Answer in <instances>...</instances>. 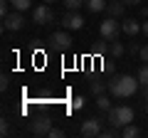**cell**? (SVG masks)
Returning a JSON list of instances; mask_svg holds the SVG:
<instances>
[{
  "instance_id": "cell-1",
  "label": "cell",
  "mask_w": 148,
  "mask_h": 138,
  "mask_svg": "<svg viewBox=\"0 0 148 138\" xmlns=\"http://www.w3.org/2000/svg\"><path fill=\"white\" fill-rule=\"evenodd\" d=\"M138 86H141L138 77L133 79V77H128V74L114 77V79L109 81V91L116 96V99H128V96H133V94L138 91Z\"/></svg>"
},
{
  "instance_id": "cell-2",
  "label": "cell",
  "mask_w": 148,
  "mask_h": 138,
  "mask_svg": "<svg viewBox=\"0 0 148 138\" xmlns=\"http://www.w3.org/2000/svg\"><path fill=\"white\" fill-rule=\"evenodd\" d=\"M106 121L116 128H123L128 123H133V109L131 106H111L106 111Z\"/></svg>"
},
{
  "instance_id": "cell-3",
  "label": "cell",
  "mask_w": 148,
  "mask_h": 138,
  "mask_svg": "<svg viewBox=\"0 0 148 138\" xmlns=\"http://www.w3.org/2000/svg\"><path fill=\"white\" fill-rule=\"evenodd\" d=\"M99 32H101L104 40L114 42V40L119 37V32H123V30H121V22H116V17H106V20L99 25Z\"/></svg>"
},
{
  "instance_id": "cell-4",
  "label": "cell",
  "mask_w": 148,
  "mask_h": 138,
  "mask_svg": "<svg viewBox=\"0 0 148 138\" xmlns=\"http://www.w3.org/2000/svg\"><path fill=\"white\" fill-rule=\"evenodd\" d=\"M49 47L59 49V52H67V49L72 47V35H69V30L52 32V35H49Z\"/></svg>"
},
{
  "instance_id": "cell-5",
  "label": "cell",
  "mask_w": 148,
  "mask_h": 138,
  "mask_svg": "<svg viewBox=\"0 0 148 138\" xmlns=\"http://www.w3.org/2000/svg\"><path fill=\"white\" fill-rule=\"evenodd\" d=\"M101 123H104V116L84 118V121H82L79 133H82V136H86V138H91V136H101Z\"/></svg>"
},
{
  "instance_id": "cell-6",
  "label": "cell",
  "mask_w": 148,
  "mask_h": 138,
  "mask_svg": "<svg viewBox=\"0 0 148 138\" xmlns=\"http://www.w3.org/2000/svg\"><path fill=\"white\" fill-rule=\"evenodd\" d=\"M52 20H54V10L49 8V3L37 5L35 10H32V22H37V25H49Z\"/></svg>"
},
{
  "instance_id": "cell-7",
  "label": "cell",
  "mask_w": 148,
  "mask_h": 138,
  "mask_svg": "<svg viewBox=\"0 0 148 138\" xmlns=\"http://www.w3.org/2000/svg\"><path fill=\"white\" fill-rule=\"evenodd\" d=\"M62 27L64 30H82V27H84V17L77 10H67L62 15Z\"/></svg>"
},
{
  "instance_id": "cell-8",
  "label": "cell",
  "mask_w": 148,
  "mask_h": 138,
  "mask_svg": "<svg viewBox=\"0 0 148 138\" xmlns=\"http://www.w3.org/2000/svg\"><path fill=\"white\" fill-rule=\"evenodd\" d=\"M49 131H52V118L49 116H40L30 123V133H35V136H49Z\"/></svg>"
},
{
  "instance_id": "cell-9",
  "label": "cell",
  "mask_w": 148,
  "mask_h": 138,
  "mask_svg": "<svg viewBox=\"0 0 148 138\" xmlns=\"http://www.w3.org/2000/svg\"><path fill=\"white\" fill-rule=\"evenodd\" d=\"M3 27H5L8 32H17V30H22V27H25V17H22V12L15 10V12H10L8 17H3Z\"/></svg>"
},
{
  "instance_id": "cell-10",
  "label": "cell",
  "mask_w": 148,
  "mask_h": 138,
  "mask_svg": "<svg viewBox=\"0 0 148 138\" xmlns=\"http://www.w3.org/2000/svg\"><path fill=\"white\" fill-rule=\"evenodd\" d=\"M126 3H123V0H111V3H109V5H106V12H109V17H116V20H119V17H123V15H126Z\"/></svg>"
},
{
  "instance_id": "cell-11",
  "label": "cell",
  "mask_w": 148,
  "mask_h": 138,
  "mask_svg": "<svg viewBox=\"0 0 148 138\" xmlns=\"http://www.w3.org/2000/svg\"><path fill=\"white\" fill-rule=\"evenodd\" d=\"M121 30L126 32L128 37H136L138 32H143V25H141L138 20H133V17H126V20L121 22Z\"/></svg>"
},
{
  "instance_id": "cell-12",
  "label": "cell",
  "mask_w": 148,
  "mask_h": 138,
  "mask_svg": "<svg viewBox=\"0 0 148 138\" xmlns=\"http://www.w3.org/2000/svg\"><path fill=\"white\" fill-rule=\"evenodd\" d=\"M84 3H86V8H89V12H104L106 5H109L106 0H84Z\"/></svg>"
},
{
  "instance_id": "cell-13",
  "label": "cell",
  "mask_w": 148,
  "mask_h": 138,
  "mask_svg": "<svg viewBox=\"0 0 148 138\" xmlns=\"http://www.w3.org/2000/svg\"><path fill=\"white\" fill-rule=\"evenodd\" d=\"M10 5H12V10L25 12V10H30V8H32V0H10Z\"/></svg>"
},
{
  "instance_id": "cell-14",
  "label": "cell",
  "mask_w": 148,
  "mask_h": 138,
  "mask_svg": "<svg viewBox=\"0 0 148 138\" xmlns=\"http://www.w3.org/2000/svg\"><path fill=\"white\" fill-rule=\"evenodd\" d=\"M96 106H99L101 111H109V109H111V99L106 94H99V96H96Z\"/></svg>"
},
{
  "instance_id": "cell-15",
  "label": "cell",
  "mask_w": 148,
  "mask_h": 138,
  "mask_svg": "<svg viewBox=\"0 0 148 138\" xmlns=\"http://www.w3.org/2000/svg\"><path fill=\"white\" fill-rule=\"evenodd\" d=\"M106 89H109V84H104V81H99V79H94V81H91V94H94V96L104 94Z\"/></svg>"
},
{
  "instance_id": "cell-16",
  "label": "cell",
  "mask_w": 148,
  "mask_h": 138,
  "mask_svg": "<svg viewBox=\"0 0 148 138\" xmlns=\"http://www.w3.org/2000/svg\"><path fill=\"white\" fill-rule=\"evenodd\" d=\"M121 136H123V138H136V136H141V131H138V128L133 126V123H128V126H123Z\"/></svg>"
},
{
  "instance_id": "cell-17",
  "label": "cell",
  "mask_w": 148,
  "mask_h": 138,
  "mask_svg": "<svg viewBox=\"0 0 148 138\" xmlns=\"http://www.w3.org/2000/svg\"><path fill=\"white\" fill-rule=\"evenodd\" d=\"M123 52H126V47H123L119 40H114V42H111V54H114V57H121Z\"/></svg>"
},
{
  "instance_id": "cell-18",
  "label": "cell",
  "mask_w": 148,
  "mask_h": 138,
  "mask_svg": "<svg viewBox=\"0 0 148 138\" xmlns=\"http://www.w3.org/2000/svg\"><path fill=\"white\" fill-rule=\"evenodd\" d=\"M82 5H86L84 0H64V8H67V10H79Z\"/></svg>"
},
{
  "instance_id": "cell-19",
  "label": "cell",
  "mask_w": 148,
  "mask_h": 138,
  "mask_svg": "<svg viewBox=\"0 0 148 138\" xmlns=\"http://www.w3.org/2000/svg\"><path fill=\"white\" fill-rule=\"evenodd\" d=\"M138 81H141V86L148 84V64H143V67L138 69Z\"/></svg>"
},
{
  "instance_id": "cell-20",
  "label": "cell",
  "mask_w": 148,
  "mask_h": 138,
  "mask_svg": "<svg viewBox=\"0 0 148 138\" xmlns=\"http://www.w3.org/2000/svg\"><path fill=\"white\" fill-rule=\"evenodd\" d=\"M10 0H3V3H0V15H3V17H8V15H10Z\"/></svg>"
},
{
  "instance_id": "cell-21",
  "label": "cell",
  "mask_w": 148,
  "mask_h": 138,
  "mask_svg": "<svg viewBox=\"0 0 148 138\" xmlns=\"http://www.w3.org/2000/svg\"><path fill=\"white\" fill-rule=\"evenodd\" d=\"M8 86H10V77H8V74H3V77H0V89L5 91Z\"/></svg>"
},
{
  "instance_id": "cell-22",
  "label": "cell",
  "mask_w": 148,
  "mask_h": 138,
  "mask_svg": "<svg viewBox=\"0 0 148 138\" xmlns=\"http://www.w3.org/2000/svg\"><path fill=\"white\" fill-rule=\"evenodd\" d=\"M62 136H64L62 128H52V131H49V138H62Z\"/></svg>"
},
{
  "instance_id": "cell-23",
  "label": "cell",
  "mask_w": 148,
  "mask_h": 138,
  "mask_svg": "<svg viewBox=\"0 0 148 138\" xmlns=\"http://www.w3.org/2000/svg\"><path fill=\"white\" fill-rule=\"evenodd\" d=\"M138 54H141V59H143V62H148V44H143Z\"/></svg>"
},
{
  "instance_id": "cell-24",
  "label": "cell",
  "mask_w": 148,
  "mask_h": 138,
  "mask_svg": "<svg viewBox=\"0 0 148 138\" xmlns=\"http://www.w3.org/2000/svg\"><path fill=\"white\" fill-rule=\"evenodd\" d=\"M0 133H3V136H8V133H10V123H8V121H3V126H0Z\"/></svg>"
},
{
  "instance_id": "cell-25",
  "label": "cell",
  "mask_w": 148,
  "mask_h": 138,
  "mask_svg": "<svg viewBox=\"0 0 148 138\" xmlns=\"http://www.w3.org/2000/svg\"><path fill=\"white\" fill-rule=\"evenodd\" d=\"M128 52H131V54H136V52H141V47H138L136 42H131V44H128Z\"/></svg>"
},
{
  "instance_id": "cell-26",
  "label": "cell",
  "mask_w": 148,
  "mask_h": 138,
  "mask_svg": "<svg viewBox=\"0 0 148 138\" xmlns=\"http://www.w3.org/2000/svg\"><path fill=\"white\" fill-rule=\"evenodd\" d=\"M82 104H84V99H82V96H77V99H74V109H82Z\"/></svg>"
},
{
  "instance_id": "cell-27",
  "label": "cell",
  "mask_w": 148,
  "mask_h": 138,
  "mask_svg": "<svg viewBox=\"0 0 148 138\" xmlns=\"http://www.w3.org/2000/svg\"><path fill=\"white\" fill-rule=\"evenodd\" d=\"M141 17H143V20H148V5L141 8Z\"/></svg>"
},
{
  "instance_id": "cell-28",
  "label": "cell",
  "mask_w": 148,
  "mask_h": 138,
  "mask_svg": "<svg viewBox=\"0 0 148 138\" xmlns=\"http://www.w3.org/2000/svg\"><path fill=\"white\" fill-rule=\"evenodd\" d=\"M123 3H126V5H138L141 0H123Z\"/></svg>"
},
{
  "instance_id": "cell-29",
  "label": "cell",
  "mask_w": 148,
  "mask_h": 138,
  "mask_svg": "<svg viewBox=\"0 0 148 138\" xmlns=\"http://www.w3.org/2000/svg\"><path fill=\"white\" fill-rule=\"evenodd\" d=\"M143 35H146V37H148V20L143 22Z\"/></svg>"
},
{
  "instance_id": "cell-30",
  "label": "cell",
  "mask_w": 148,
  "mask_h": 138,
  "mask_svg": "<svg viewBox=\"0 0 148 138\" xmlns=\"http://www.w3.org/2000/svg\"><path fill=\"white\" fill-rule=\"evenodd\" d=\"M143 99H146V101H148V84H146V86H143Z\"/></svg>"
},
{
  "instance_id": "cell-31",
  "label": "cell",
  "mask_w": 148,
  "mask_h": 138,
  "mask_svg": "<svg viewBox=\"0 0 148 138\" xmlns=\"http://www.w3.org/2000/svg\"><path fill=\"white\" fill-rule=\"evenodd\" d=\"M45 3H59V0H45Z\"/></svg>"
}]
</instances>
